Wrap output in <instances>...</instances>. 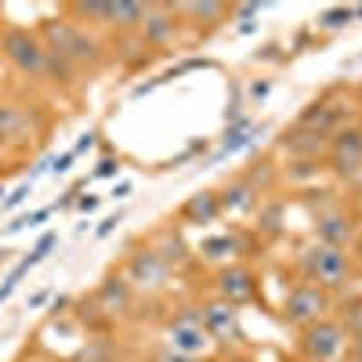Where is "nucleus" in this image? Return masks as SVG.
<instances>
[{
  "label": "nucleus",
  "mask_w": 362,
  "mask_h": 362,
  "mask_svg": "<svg viewBox=\"0 0 362 362\" xmlns=\"http://www.w3.org/2000/svg\"><path fill=\"white\" fill-rule=\"evenodd\" d=\"M40 40L47 47V54H54L58 62H66V66H95L102 51L98 44L90 40L83 29L76 22H66V18H47L44 29H40Z\"/></svg>",
  "instance_id": "nucleus-1"
},
{
  "label": "nucleus",
  "mask_w": 362,
  "mask_h": 362,
  "mask_svg": "<svg viewBox=\"0 0 362 362\" xmlns=\"http://www.w3.org/2000/svg\"><path fill=\"white\" fill-rule=\"evenodd\" d=\"M0 51H4L8 62L25 76H44L47 73V47H44L40 33H29L22 25H11L0 33Z\"/></svg>",
  "instance_id": "nucleus-2"
},
{
  "label": "nucleus",
  "mask_w": 362,
  "mask_h": 362,
  "mask_svg": "<svg viewBox=\"0 0 362 362\" xmlns=\"http://www.w3.org/2000/svg\"><path fill=\"white\" fill-rule=\"evenodd\" d=\"M305 276L312 283H319V290L322 286H341L344 276H348V254L341 247H326V243L312 247L305 254Z\"/></svg>",
  "instance_id": "nucleus-3"
},
{
  "label": "nucleus",
  "mask_w": 362,
  "mask_h": 362,
  "mask_svg": "<svg viewBox=\"0 0 362 362\" xmlns=\"http://www.w3.org/2000/svg\"><path fill=\"white\" fill-rule=\"evenodd\" d=\"M344 351V326L329 322V319H315L312 326H305V355L312 362H334Z\"/></svg>",
  "instance_id": "nucleus-4"
},
{
  "label": "nucleus",
  "mask_w": 362,
  "mask_h": 362,
  "mask_svg": "<svg viewBox=\"0 0 362 362\" xmlns=\"http://www.w3.org/2000/svg\"><path fill=\"white\" fill-rule=\"evenodd\" d=\"M326 293L319 290V286H312V283H305V286H297L290 297H286V319L290 322H300V326H312L315 319H322V312H326Z\"/></svg>",
  "instance_id": "nucleus-5"
},
{
  "label": "nucleus",
  "mask_w": 362,
  "mask_h": 362,
  "mask_svg": "<svg viewBox=\"0 0 362 362\" xmlns=\"http://www.w3.org/2000/svg\"><path fill=\"white\" fill-rule=\"evenodd\" d=\"M170 348L181 355V358H196L210 348V334L203 329L199 319H181L170 326Z\"/></svg>",
  "instance_id": "nucleus-6"
},
{
  "label": "nucleus",
  "mask_w": 362,
  "mask_h": 362,
  "mask_svg": "<svg viewBox=\"0 0 362 362\" xmlns=\"http://www.w3.org/2000/svg\"><path fill=\"white\" fill-rule=\"evenodd\" d=\"M329 160H334L337 174H358L362 170V131L348 127L334 138V148H329Z\"/></svg>",
  "instance_id": "nucleus-7"
},
{
  "label": "nucleus",
  "mask_w": 362,
  "mask_h": 362,
  "mask_svg": "<svg viewBox=\"0 0 362 362\" xmlns=\"http://www.w3.org/2000/svg\"><path fill=\"white\" fill-rule=\"evenodd\" d=\"M218 290H221L225 305L239 308V305H247V300H254L257 283H254V276H250L247 268H225L221 276H218Z\"/></svg>",
  "instance_id": "nucleus-8"
},
{
  "label": "nucleus",
  "mask_w": 362,
  "mask_h": 362,
  "mask_svg": "<svg viewBox=\"0 0 362 362\" xmlns=\"http://www.w3.org/2000/svg\"><path fill=\"white\" fill-rule=\"evenodd\" d=\"M127 276L138 286H160L167 279V257L156 254V250H138L127 264Z\"/></svg>",
  "instance_id": "nucleus-9"
},
{
  "label": "nucleus",
  "mask_w": 362,
  "mask_h": 362,
  "mask_svg": "<svg viewBox=\"0 0 362 362\" xmlns=\"http://www.w3.org/2000/svg\"><path fill=\"white\" fill-rule=\"evenodd\" d=\"M199 322H203V329H206L210 337H221V341L239 337V315H235L232 305H225V300H218V305H206Z\"/></svg>",
  "instance_id": "nucleus-10"
},
{
  "label": "nucleus",
  "mask_w": 362,
  "mask_h": 362,
  "mask_svg": "<svg viewBox=\"0 0 362 362\" xmlns=\"http://www.w3.org/2000/svg\"><path fill=\"white\" fill-rule=\"evenodd\" d=\"M218 214H221V199H218L214 192H199V196H192L185 206H181V218H185V221H196V225L214 221Z\"/></svg>",
  "instance_id": "nucleus-11"
},
{
  "label": "nucleus",
  "mask_w": 362,
  "mask_h": 362,
  "mask_svg": "<svg viewBox=\"0 0 362 362\" xmlns=\"http://www.w3.org/2000/svg\"><path fill=\"white\" fill-rule=\"evenodd\" d=\"M348 239H351V221H348V218L329 214V218L319 221V243H326V247H344Z\"/></svg>",
  "instance_id": "nucleus-12"
},
{
  "label": "nucleus",
  "mask_w": 362,
  "mask_h": 362,
  "mask_svg": "<svg viewBox=\"0 0 362 362\" xmlns=\"http://www.w3.org/2000/svg\"><path fill=\"white\" fill-rule=\"evenodd\" d=\"M145 15H148V8L138 4V0H116L112 4V25L134 29V25H145Z\"/></svg>",
  "instance_id": "nucleus-13"
},
{
  "label": "nucleus",
  "mask_w": 362,
  "mask_h": 362,
  "mask_svg": "<svg viewBox=\"0 0 362 362\" xmlns=\"http://www.w3.org/2000/svg\"><path fill=\"white\" fill-rule=\"evenodd\" d=\"M141 29H145V37L153 40V44H163V40L174 33V18H170L163 8H156V11L145 15V25H141Z\"/></svg>",
  "instance_id": "nucleus-14"
},
{
  "label": "nucleus",
  "mask_w": 362,
  "mask_h": 362,
  "mask_svg": "<svg viewBox=\"0 0 362 362\" xmlns=\"http://www.w3.org/2000/svg\"><path fill=\"white\" fill-rule=\"evenodd\" d=\"M29 127V116L15 105H0V138H18Z\"/></svg>",
  "instance_id": "nucleus-15"
},
{
  "label": "nucleus",
  "mask_w": 362,
  "mask_h": 362,
  "mask_svg": "<svg viewBox=\"0 0 362 362\" xmlns=\"http://www.w3.org/2000/svg\"><path fill=\"white\" fill-rule=\"evenodd\" d=\"M102 300H105V308H109V312L127 308V283H124V279H105V286H102Z\"/></svg>",
  "instance_id": "nucleus-16"
},
{
  "label": "nucleus",
  "mask_w": 362,
  "mask_h": 362,
  "mask_svg": "<svg viewBox=\"0 0 362 362\" xmlns=\"http://www.w3.org/2000/svg\"><path fill=\"white\" fill-rule=\"evenodd\" d=\"M73 11L80 18H90V22H102V25H112V4H73Z\"/></svg>",
  "instance_id": "nucleus-17"
},
{
  "label": "nucleus",
  "mask_w": 362,
  "mask_h": 362,
  "mask_svg": "<svg viewBox=\"0 0 362 362\" xmlns=\"http://www.w3.org/2000/svg\"><path fill=\"white\" fill-rule=\"evenodd\" d=\"M228 8L225 4H214V0H206V4H185V15L199 18V22H218Z\"/></svg>",
  "instance_id": "nucleus-18"
},
{
  "label": "nucleus",
  "mask_w": 362,
  "mask_h": 362,
  "mask_svg": "<svg viewBox=\"0 0 362 362\" xmlns=\"http://www.w3.org/2000/svg\"><path fill=\"white\" fill-rule=\"evenodd\" d=\"M351 22V8H326L322 15H319V25L322 29H341V25H348Z\"/></svg>",
  "instance_id": "nucleus-19"
},
{
  "label": "nucleus",
  "mask_w": 362,
  "mask_h": 362,
  "mask_svg": "<svg viewBox=\"0 0 362 362\" xmlns=\"http://www.w3.org/2000/svg\"><path fill=\"white\" fill-rule=\"evenodd\" d=\"M247 141H250L247 124H235V131H228V138H225V145H221V153H235V148H243Z\"/></svg>",
  "instance_id": "nucleus-20"
},
{
  "label": "nucleus",
  "mask_w": 362,
  "mask_h": 362,
  "mask_svg": "<svg viewBox=\"0 0 362 362\" xmlns=\"http://www.w3.org/2000/svg\"><path fill=\"white\" fill-rule=\"evenodd\" d=\"M344 326L351 329L355 337H362V297L358 300H351L348 305V315H344Z\"/></svg>",
  "instance_id": "nucleus-21"
},
{
  "label": "nucleus",
  "mask_w": 362,
  "mask_h": 362,
  "mask_svg": "<svg viewBox=\"0 0 362 362\" xmlns=\"http://www.w3.org/2000/svg\"><path fill=\"white\" fill-rule=\"evenodd\" d=\"M232 250H235L232 239H206L203 243V254H210V257H221V254H232Z\"/></svg>",
  "instance_id": "nucleus-22"
},
{
  "label": "nucleus",
  "mask_w": 362,
  "mask_h": 362,
  "mask_svg": "<svg viewBox=\"0 0 362 362\" xmlns=\"http://www.w3.org/2000/svg\"><path fill=\"white\" fill-rule=\"evenodd\" d=\"M221 206H228V210H232V206H235V210H239V206H250V189H228V196L221 199Z\"/></svg>",
  "instance_id": "nucleus-23"
},
{
  "label": "nucleus",
  "mask_w": 362,
  "mask_h": 362,
  "mask_svg": "<svg viewBox=\"0 0 362 362\" xmlns=\"http://www.w3.org/2000/svg\"><path fill=\"white\" fill-rule=\"evenodd\" d=\"M119 221H124V214H119V210H116V214H112V218H105V221L98 225V232H95V235H98V239H105V235H109V232H112V228H116Z\"/></svg>",
  "instance_id": "nucleus-24"
},
{
  "label": "nucleus",
  "mask_w": 362,
  "mask_h": 362,
  "mask_svg": "<svg viewBox=\"0 0 362 362\" xmlns=\"http://www.w3.org/2000/svg\"><path fill=\"white\" fill-rule=\"evenodd\" d=\"M25 196H29V185H18V189H15V192H11V196L4 199V210H11V206H18V203H22Z\"/></svg>",
  "instance_id": "nucleus-25"
},
{
  "label": "nucleus",
  "mask_w": 362,
  "mask_h": 362,
  "mask_svg": "<svg viewBox=\"0 0 362 362\" xmlns=\"http://www.w3.org/2000/svg\"><path fill=\"white\" fill-rule=\"evenodd\" d=\"M116 170H119V163H116V160H102V163H98V170H95V177H112Z\"/></svg>",
  "instance_id": "nucleus-26"
},
{
  "label": "nucleus",
  "mask_w": 362,
  "mask_h": 362,
  "mask_svg": "<svg viewBox=\"0 0 362 362\" xmlns=\"http://www.w3.org/2000/svg\"><path fill=\"white\" fill-rule=\"evenodd\" d=\"M73 160H76V153H73V148H69V153H66V156H62V160H58V163H54V174H66V170H69V163H73Z\"/></svg>",
  "instance_id": "nucleus-27"
},
{
  "label": "nucleus",
  "mask_w": 362,
  "mask_h": 362,
  "mask_svg": "<svg viewBox=\"0 0 362 362\" xmlns=\"http://www.w3.org/2000/svg\"><path fill=\"white\" fill-rule=\"evenodd\" d=\"M95 206H98V196H83L80 199V210H95Z\"/></svg>",
  "instance_id": "nucleus-28"
},
{
  "label": "nucleus",
  "mask_w": 362,
  "mask_h": 362,
  "mask_svg": "<svg viewBox=\"0 0 362 362\" xmlns=\"http://www.w3.org/2000/svg\"><path fill=\"white\" fill-rule=\"evenodd\" d=\"M261 11V4H243V8H239V15H243V18H250V15H257Z\"/></svg>",
  "instance_id": "nucleus-29"
},
{
  "label": "nucleus",
  "mask_w": 362,
  "mask_h": 362,
  "mask_svg": "<svg viewBox=\"0 0 362 362\" xmlns=\"http://www.w3.org/2000/svg\"><path fill=\"white\" fill-rule=\"evenodd\" d=\"M355 362H362V337H355Z\"/></svg>",
  "instance_id": "nucleus-30"
},
{
  "label": "nucleus",
  "mask_w": 362,
  "mask_h": 362,
  "mask_svg": "<svg viewBox=\"0 0 362 362\" xmlns=\"http://www.w3.org/2000/svg\"><path fill=\"white\" fill-rule=\"evenodd\" d=\"M351 18H362V8H351Z\"/></svg>",
  "instance_id": "nucleus-31"
},
{
  "label": "nucleus",
  "mask_w": 362,
  "mask_h": 362,
  "mask_svg": "<svg viewBox=\"0 0 362 362\" xmlns=\"http://www.w3.org/2000/svg\"><path fill=\"white\" fill-rule=\"evenodd\" d=\"M0 196H4V189H0Z\"/></svg>",
  "instance_id": "nucleus-32"
},
{
  "label": "nucleus",
  "mask_w": 362,
  "mask_h": 362,
  "mask_svg": "<svg viewBox=\"0 0 362 362\" xmlns=\"http://www.w3.org/2000/svg\"><path fill=\"white\" fill-rule=\"evenodd\" d=\"M243 362H247V358H243Z\"/></svg>",
  "instance_id": "nucleus-33"
}]
</instances>
